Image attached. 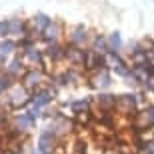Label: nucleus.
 <instances>
[{
    "label": "nucleus",
    "mask_w": 154,
    "mask_h": 154,
    "mask_svg": "<svg viewBox=\"0 0 154 154\" xmlns=\"http://www.w3.org/2000/svg\"><path fill=\"white\" fill-rule=\"evenodd\" d=\"M12 124L16 126L22 134H28V132L36 126V122L26 114V110H20V112H14V116H12Z\"/></svg>",
    "instance_id": "2eb2a0df"
},
{
    "label": "nucleus",
    "mask_w": 154,
    "mask_h": 154,
    "mask_svg": "<svg viewBox=\"0 0 154 154\" xmlns=\"http://www.w3.org/2000/svg\"><path fill=\"white\" fill-rule=\"evenodd\" d=\"M8 60H10V58H6V56H2V54H0V72H2V70L6 68V64H8Z\"/></svg>",
    "instance_id": "b1692460"
},
{
    "label": "nucleus",
    "mask_w": 154,
    "mask_h": 154,
    "mask_svg": "<svg viewBox=\"0 0 154 154\" xmlns=\"http://www.w3.org/2000/svg\"><path fill=\"white\" fill-rule=\"evenodd\" d=\"M148 62L154 66V50H148Z\"/></svg>",
    "instance_id": "393cba45"
},
{
    "label": "nucleus",
    "mask_w": 154,
    "mask_h": 154,
    "mask_svg": "<svg viewBox=\"0 0 154 154\" xmlns=\"http://www.w3.org/2000/svg\"><path fill=\"white\" fill-rule=\"evenodd\" d=\"M4 128H6V126H4V122H2V118H0V136H2V132H4Z\"/></svg>",
    "instance_id": "bb28decb"
},
{
    "label": "nucleus",
    "mask_w": 154,
    "mask_h": 154,
    "mask_svg": "<svg viewBox=\"0 0 154 154\" xmlns=\"http://www.w3.org/2000/svg\"><path fill=\"white\" fill-rule=\"evenodd\" d=\"M48 80H50V72H48L44 66H38V68H28L26 70L24 76L20 78V82H22L30 92H36V90H40V88L48 86Z\"/></svg>",
    "instance_id": "f257e3e1"
},
{
    "label": "nucleus",
    "mask_w": 154,
    "mask_h": 154,
    "mask_svg": "<svg viewBox=\"0 0 154 154\" xmlns=\"http://www.w3.org/2000/svg\"><path fill=\"white\" fill-rule=\"evenodd\" d=\"M106 38H108V48H110V52H122V48H124V40H122V34H120L118 30H114V32L106 34Z\"/></svg>",
    "instance_id": "6ab92c4d"
},
{
    "label": "nucleus",
    "mask_w": 154,
    "mask_h": 154,
    "mask_svg": "<svg viewBox=\"0 0 154 154\" xmlns=\"http://www.w3.org/2000/svg\"><path fill=\"white\" fill-rule=\"evenodd\" d=\"M8 36V26H6V20L4 18H0V40L6 38Z\"/></svg>",
    "instance_id": "412c9836"
},
{
    "label": "nucleus",
    "mask_w": 154,
    "mask_h": 154,
    "mask_svg": "<svg viewBox=\"0 0 154 154\" xmlns=\"http://www.w3.org/2000/svg\"><path fill=\"white\" fill-rule=\"evenodd\" d=\"M54 98H56V90H54L52 86H44V88L32 92V100H30V104L46 110L52 102H54Z\"/></svg>",
    "instance_id": "9d476101"
},
{
    "label": "nucleus",
    "mask_w": 154,
    "mask_h": 154,
    "mask_svg": "<svg viewBox=\"0 0 154 154\" xmlns=\"http://www.w3.org/2000/svg\"><path fill=\"white\" fill-rule=\"evenodd\" d=\"M108 62H110L112 74L120 76L122 80H124L126 76H130L132 66H130V62H128V58L122 56V52H108Z\"/></svg>",
    "instance_id": "423d86ee"
},
{
    "label": "nucleus",
    "mask_w": 154,
    "mask_h": 154,
    "mask_svg": "<svg viewBox=\"0 0 154 154\" xmlns=\"http://www.w3.org/2000/svg\"><path fill=\"white\" fill-rule=\"evenodd\" d=\"M44 50V58H46V66L44 68L48 72H54L50 70V66H58V64H64L66 62V54H64V42H52V44H44L42 46Z\"/></svg>",
    "instance_id": "20e7f679"
},
{
    "label": "nucleus",
    "mask_w": 154,
    "mask_h": 154,
    "mask_svg": "<svg viewBox=\"0 0 154 154\" xmlns=\"http://www.w3.org/2000/svg\"><path fill=\"white\" fill-rule=\"evenodd\" d=\"M24 58V62L28 68H38V66H46V58H44V50L42 46H32L30 50H26L24 54H20Z\"/></svg>",
    "instance_id": "ddd939ff"
},
{
    "label": "nucleus",
    "mask_w": 154,
    "mask_h": 154,
    "mask_svg": "<svg viewBox=\"0 0 154 154\" xmlns=\"http://www.w3.org/2000/svg\"><path fill=\"white\" fill-rule=\"evenodd\" d=\"M90 48L94 52H98V54H108L110 48H108V38H106V34H100V32L94 30L92 40H90Z\"/></svg>",
    "instance_id": "dca6fc26"
},
{
    "label": "nucleus",
    "mask_w": 154,
    "mask_h": 154,
    "mask_svg": "<svg viewBox=\"0 0 154 154\" xmlns=\"http://www.w3.org/2000/svg\"><path fill=\"white\" fill-rule=\"evenodd\" d=\"M152 2H154V0H152Z\"/></svg>",
    "instance_id": "cd10ccee"
},
{
    "label": "nucleus",
    "mask_w": 154,
    "mask_h": 154,
    "mask_svg": "<svg viewBox=\"0 0 154 154\" xmlns=\"http://www.w3.org/2000/svg\"><path fill=\"white\" fill-rule=\"evenodd\" d=\"M92 34H94V30L84 26V24H72V26L66 28V40L64 42H68L72 46H78V48H88Z\"/></svg>",
    "instance_id": "f03ea898"
},
{
    "label": "nucleus",
    "mask_w": 154,
    "mask_h": 154,
    "mask_svg": "<svg viewBox=\"0 0 154 154\" xmlns=\"http://www.w3.org/2000/svg\"><path fill=\"white\" fill-rule=\"evenodd\" d=\"M142 44L146 50H154V38L152 36H146V38H142Z\"/></svg>",
    "instance_id": "4be33fe9"
},
{
    "label": "nucleus",
    "mask_w": 154,
    "mask_h": 154,
    "mask_svg": "<svg viewBox=\"0 0 154 154\" xmlns=\"http://www.w3.org/2000/svg\"><path fill=\"white\" fill-rule=\"evenodd\" d=\"M66 40V26H64V22H60V20H52V24L48 26V28L42 32V40H40V44H52V42H64Z\"/></svg>",
    "instance_id": "39448f33"
},
{
    "label": "nucleus",
    "mask_w": 154,
    "mask_h": 154,
    "mask_svg": "<svg viewBox=\"0 0 154 154\" xmlns=\"http://www.w3.org/2000/svg\"><path fill=\"white\" fill-rule=\"evenodd\" d=\"M14 84H16V80L12 78L6 70H2V72H0V96H4V94L10 90Z\"/></svg>",
    "instance_id": "aec40b11"
},
{
    "label": "nucleus",
    "mask_w": 154,
    "mask_h": 154,
    "mask_svg": "<svg viewBox=\"0 0 154 154\" xmlns=\"http://www.w3.org/2000/svg\"><path fill=\"white\" fill-rule=\"evenodd\" d=\"M86 84L94 88L98 92H108V88L112 86V70H100V72H94L92 76H88Z\"/></svg>",
    "instance_id": "1a4fd4ad"
},
{
    "label": "nucleus",
    "mask_w": 154,
    "mask_h": 154,
    "mask_svg": "<svg viewBox=\"0 0 154 154\" xmlns=\"http://www.w3.org/2000/svg\"><path fill=\"white\" fill-rule=\"evenodd\" d=\"M4 70L16 80V82H20V78L24 76V72L28 70V66H26V62H24V58L20 56V54H14V56L8 60V64H6Z\"/></svg>",
    "instance_id": "4468645a"
},
{
    "label": "nucleus",
    "mask_w": 154,
    "mask_h": 154,
    "mask_svg": "<svg viewBox=\"0 0 154 154\" xmlns=\"http://www.w3.org/2000/svg\"><path fill=\"white\" fill-rule=\"evenodd\" d=\"M0 54L6 58H12L14 54H18V46H16V40L14 38H2L0 40Z\"/></svg>",
    "instance_id": "a211bd4d"
},
{
    "label": "nucleus",
    "mask_w": 154,
    "mask_h": 154,
    "mask_svg": "<svg viewBox=\"0 0 154 154\" xmlns=\"http://www.w3.org/2000/svg\"><path fill=\"white\" fill-rule=\"evenodd\" d=\"M6 26H8V38L20 40L28 34L30 28V20L28 18H18V16H10L6 18Z\"/></svg>",
    "instance_id": "6e6552de"
},
{
    "label": "nucleus",
    "mask_w": 154,
    "mask_h": 154,
    "mask_svg": "<svg viewBox=\"0 0 154 154\" xmlns=\"http://www.w3.org/2000/svg\"><path fill=\"white\" fill-rule=\"evenodd\" d=\"M94 98V108L100 110V112H116V106H118V96L112 94V92H98Z\"/></svg>",
    "instance_id": "9b49d317"
},
{
    "label": "nucleus",
    "mask_w": 154,
    "mask_h": 154,
    "mask_svg": "<svg viewBox=\"0 0 154 154\" xmlns=\"http://www.w3.org/2000/svg\"><path fill=\"white\" fill-rule=\"evenodd\" d=\"M64 54H66V64L68 66H76V68L84 66L86 48H78V46H72L68 42H64Z\"/></svg>",
    "instance_id": "f8f14e48"
},
{
    "label": "nucleus",
    "mask_w": 154,
    "mask_h": 154,
    "mask_svg": "<svg viewBox=\"0 0 154 154\" xmlns=\"http://www.w3.org/2000/svg\"><path fill=\"white\" fill-rule=\"evenodd\" d=\"M142 110H144V112H146V114L150 116V118H152V122H154V102H150L148 106H144Z\"/></svg>",
    "instance_id": "5701e85b"
},
{
    "label": "nucleus",
    "mask_w": 154,
    "mask_h": 154,
    "mask_svg": "<svg viewBox=\"0 0 154 154\" xmlns=\"http://www.w3.org/2000/svg\"><path fill=\"white\" fill-rule=\"evenodd\" d=\"M140 110V100H138V92H126V94H118V106L116 112L120 116H128L132 112Z\"/></svg>",
    "instance_id": "0eeeda50"
},
{
    "label": "nucleus",
    "mask_w": 154,
    "mask_h": 154,
    "mask_svg": "<svg viewBox=\"0 0 154 154\" xmlns=\"http://www.w3.org/2000/svg\"><path fill=\"white\" fill-rule=\"evenodd\" d=\"M30 154H42V152H40L36 146H32V148H30Z\"/></svg>",
    "instance_id": "a878e982"
},
{
    "label": "nucleus",
    "mask_w": 154,
    "mask_h": 154,
    "mask_svg": "<svg viewBox=\"0 0 154 154\" xmlns=\"http://www.w3.org/2000/svg\"><path fill=\"white\" fill-rule=\"evenodd\" d=\"M52 20H54V18L48 16V14H44V12H36L34 16H30V24H32L38 32H44V30L52 24Z\"/></svg>",
    "instance_id": "f3484780"
},
{
    "label": "nucleus",
    "mask_w": 154,
    "mask_h": 154,
    "mask_svg": "<svg viewBox=\"0 0 154 154\" xmlns=\"http://www.w3.org/2000/svg\"><path fill=\"white\" fill-rule=\"evenodd\" d=\"M60 144H62V140H60V136H58L52 128L46 126V128H42V130L38 132L36 148H38L42 154H54V150H56Z\"/></svg>",
    "instance_id": "7ed1b4c3"
}]
</instances>
